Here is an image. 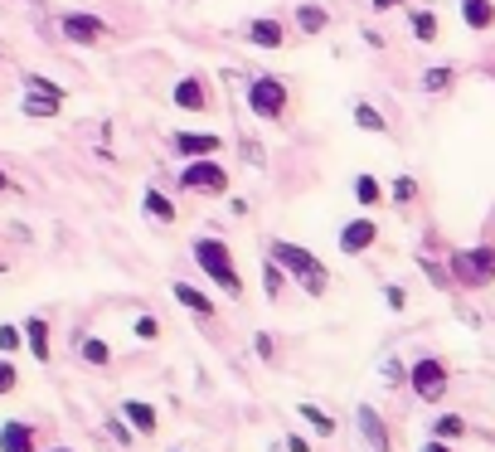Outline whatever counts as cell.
<instances>
[{"label":"cell","instance_id":"26","mask_svg":"<svg viewBox=\"0 0 495 452\" xmlns=\"http://www.w3.org/2000/svg\"><path fill=\"white\" fill-rule=\"evenodd\" d=\"M355 200L359 204H379L384 200V185H379L374 176H355Z\"/></svg>","mask_w":495,"mask_h":452},{"label":"cell","instance_id":"41","mask_svg":"<svg viewBox=\"0 0 495 452\" xmlns=\"http://www.w3.org/2000/svg\"><path fill=\"white\" fill-rule=\"evenodd\" d=\"M54 452H64V448H54Z\"/></svg>","mask_w":495,"mask_h":452},{"label":"cell","instance_id":"28","mask_svg":"<svg viewBox=\"0 0 495 452\" xmlns=\"http://www.w3.org/2000/svg\"><path fill=\"white\" fill-rule=\"evenodd\" d=\"M282 282H287V268L267 258V268H263V292H267V297H282Z\"/></svg>","mask_w":495,"mask_h":452},{"label":"cell","instance_id":"24","mask_svg":"<svg viewBox=\"0 0 495 452\" xmlns=\"http://www.w3.org/2000/svg\"><path fill=\"white\" fill-rule=\"evenodd\" d=\"M296 25H302L306 35H321V29L330 25V15H326L321 5H296Z\"/></svg>","mask_w":495,"mask_h":452},{"label":"cell","instance_id":"11","mask_svg":"<svg viewBox=\"0 0 495 452\" xmlns=\"http://www.w3.org/2000/svg\"><path fill=\"white\" fill-rule=\"evenodd\" d=\"M243 39H248V44H257V49H282L287 44V29L277 25V20H248Z\"/></svg>","mask_w":495,"mask_h":452},{"label":"cell","instance_id":"32","mask_svg":"<svg viewBox=\"0 0 495 452\" xmlns=\"http://www.w3.org/2000/svg\"><path fill=\"white\" fill-rule=\"evenodd\" d=\"M15 385H20V369L10 361H0V394H15Z\"/></svg>","mask_w":495,"mask_h":452},{"label":"cell","instance_id":"33","mask_svg":"<svg viewBox=\"0 0 495 452\" xmlns=\"http://www.w3.org/2000/svg\"><path fill=\"white\" fill-rule=\"evenodd\" d=\"M137 336H141V341H156L161 321H156V316H137Z\"/></svg>","mask_w":495,"mask_h":452},{"label":"cell","instance_id":"7","mask_svg":"<svg viewBox=\"0 0 495 452\" xmlns=\"http://www.w3.org/2000/svg\"><path fill=\"white\" fill-rule=\"evenodd\" d=\"M59 29H64V39H74V44H98V39H107L112 29H107V20H98V15H64L59 20Z\"/></svg>","mask_w":495,"mask_h":452},{"label":"cell","instance_id":"29","mask_svg":"<svg viewBox=\"0 0 495 452\" xmlns=\"http://www.w3.org/2000/svg\"><path fill=\"white\" fill-rule=\"evenodd\" d=\"M389 194H394V204H412V200H418V180H412V176H398L394 185H389Z\"/></svg>","mask_w":495,"mask_h":452},{"label":"cell","instance_id":"23","mask_svg":"<svg viewBox=\"0 0 495 452\" xmlns=\"http://www.w3.org/2000/svg\"><path fill=\"white\" fill-rule=\"evenodd\" d=\"M461 433H467V418L461 414H442L437 424H432V438H442V443H457Z\"/></svg>","mask_w":495,"mask_h":452},{"label":"cell","instance_id":"42","mask_svg":"<svg viewBox=\"0 0 495 452\" xmlns=\"http://www.w3.org/2000/svg\"><path fill=\"white\" fill-rule=\"evenodd\" d=\"M0 54H5V49H0Z\"/></svg>","mask_w":495,"mask_h":452},{"label":"cell","instance_id":"5","mask_svg":"<svg viewBox=\"0 0 495 452\" xmlns=\"http://www.w3.org/2000/svg\"><path fill=\"white\" fill-rule=\"evenodd\" d=\"M447 379H452V369L442 365L437 355H422V361L408 369V385H412V394H418L422 404H437V399L447 394Z\"/></svg>","mask_w":495,"mask_h":452},{"label":"cell","instance_id":"3","mask_svg":"<svg viewBox=\"0 0 495 452\" xmlns=\"http://www.w3.org/2000/svg\"><path fill=\"white\" fill-rule=\"evenodd\" d=\"M452 277H457L461 287H491L495 282V243L452 253Z\"/></svg>","mask_w":495,"mask_h":452},{"label":"cell","instance_id":"12","mask_svg":"<svg viewBox=\"0 0 495 452\" xmlns=\"http://www.w3.org/2000/svg\"><path fill=\"white\" fill-rule=\"evenodd\" d=\"M175 107H180V112H204V107H209V88H204V78H180V83H175Z\"/></svg>","mask_w":495,"mask_h":452},{"label":"cell","instance_id":"8","mask_svg":"<svg viewBox=\"0 0 495 452\" xmlns=\"http://www.w3.org/2000/svg\"><path fill=\"white\" fill-rule=\"evenodd\" d=\"M170 147L180 151V156L200 161V156H214V151H224V137H214V131H175Z\"/></svg>","mask_w":495,"mask_h":452},{"label":"cell","instance_id":"38","mask_svg":"<svg viewBox=\"0 0 495 452\" xmlns=\"http://www.w3.org/2000/svg\"><path fill=\"white\" fill-rule=\"evenodd\" d=\"M422 452H452V448L442 443V438H428V443H422Z\"/></svg>","mask_w":495,"mask_h":452},{"label":"cell","instance_id":"18","mask_svg":"<svg viewBox=\"0 0 495 452\" xmlns=\"http://www.w3.org/2000/svg\"><path fill=\"white\" fill-rule=\"evenodd\" d=\"M64 98H49V92H25V117H59Z\"/></svg>","mask_w":495,"mask_h":452},{"label":"cell","instance_id":"20","mask_svg":"<svg viewBox=\"0 0 495 452\" xmlns=\"http://www.w3.org/2000/svg\"><path fill=\"white\" fill-rule=\"evenodd\" d=\"M355 127L359 131H389V117L379 107H369V102H355Z\"/></svg>","mask_w":495,"mask_h":452},{"label":"cell","instance_id":"21","mask_svg":"<svg viewBox=\"0 0 495 452\" xmlns=\"http://www.w3.org/2000/svg\"><path fill=\"white\" fill-rule=\"evenodd\" d=\"M78 355H82V361H88V365H112V345L107 341H102V336H88V341H82L78 345Z\"/></svg>","mask_w":495,"mask_h":452},{"label":"cell","instance_id":"1","mask_svg":"<svg viewBox=\"0 0 495 452\" xmlns=\"http://www.w3.org/2000/svg\"><path fill=\"white\" fill-rule=\"evenodd\" d=\"M194 263H200L204 277H209L214 287H224L233 302L243 297V277H239V268H233V249L224 239H194Z\"/></svg>","mask_w":495,"mask_h":452},{"label":"cell","instance_id":"13","mask_svg":"<svg viewBox=\"0 0 495 452\" xmlns=\"http://www.w3.org/2000/svg\"><path fill=\"white\" fill-rule=\"evenodd\" d=\"M25 345H29V355H35L39 365L49 361V321L44 316H29L25 321Z\"/></svg>","mask_w":495,"mask_h":452},{"label":"cell","instance_id":"36","mask_svg":"<svg viewBox=\"0 0 495 452\" xmlns=\"http://www.w3.org/2000/svg\"><path fill=\"white\" fill-rule=\"evenodd\" d=\"M384 375H389V385H398V379H404V365H398V361H389V365H384Z\"/></svg>","mask_w":495,"mask_h":452},{"label":"cell","instance_id":"35","mask_svg":"<svg viewBox=\"0 0 495 452\" xmlns=\"http://www.w3.org/2000/svg\"><path fill=\"white\" fill-rule=\"evenodd\" d=\"M112 433H117V443L127 448V443H131V433H137V428H127V424H112Z\"/></svg>","mask_w":495,"mask_h":452},{"label":"cell","instance_id":"39","mask_svg":"<svg viewBox=\"0 0 495 452\" xmlns=\"http://www.w3.org/2000/svg\"><path fill=\"white\" fill-rule=\"evenodd\" d=\"M374 10H394V5H404V0H369Z\"/></svg>","mask_w":495,"mask_h":452},{"label":"cell","instance_id":"17","mask_svg":"<svg viewBox=\"0 0 495 452\" xmlns=\"http://www.w3.org/2000/svg\"><path fill=\"white\" fill-rule=\"evenodd\" d=\"M175 302H180L185 312L204 316V321H209V316H214V302H209V292H194L190 282H175Z\"/></svg>","mask_w":495,"mask_h":452},{"label":"cell","instance_id":"30","mask_svg":"<svg viewBox=\"0 0 495 452\" xmlns=\"http://www.w3.org/2000/svg\"><path fill=\"white\" fill-rule=\"evenodd\" d=\"M25 345V326H0V355H15Z\"/></svg>","mask_w":495,"mask_h":452},{"label":"cell","instance_id":"40","mask_svg":"<svg viewBox=\"0 0 495 452\" xmlns=\"http://www.w3.org/2000/svg\"><path fill=\"white\" fill-rule=\"evenodd\" d=\"M10 190H15V180H10L5 170H0V194H10Z\"/></svg>","mask_w":495,"mask_h":452},{"label":"cell","instance_id":"6","mask_svg":"<svg viewBox=\"0 0 495 452\" xmlns=\"http://www.w3.org/2000/svg\"><path fill=\"white\" fill-rule=\"evenodd\" d=\"M180 190H190V194H224V190H229V170H224L219 161L200 156V161H190V166H185Z\"/></svg>","mask_w":495,"mask_h":452},{"label":"cell","instance_id":"19","mask_svg":"<svg viewBox=\"0 0 495 452\" xmlns=\"http://www.w3.org/2000/svg\"><path fill=\"white\" fill-rule=\"evenodd\" d=\"M452 83H457V68H447V64L422 74V92H452Z\"/></svg>","mask_w":495,"mask_h":452},{"label":"cell","instance_id":"22","mask_svg":"<svg viewBox=\"0 0 495 452\" xmlns=\"http://www.w3.org/2000/svg\"><path fill=\"white\" fill-rule=\"evenodd\" d=\"M408 25H412V39H422V44L437 39V15H432V10H412Z\"/></svg>","mask_w":495,"mask_h":452},{"label":"cell","instance_id":"34","mask_svg":"<svg viewBox=\"0 0 495 452\" xmlns=\"http://www.w3.org/2000/svg\"><path fill=\"white\" fill-rule=\"evenodd\" d=\"M384 302H389V312H404L408 292H404V287H384Z\"/></svg>","mask_w":495,"mask_h":452},{"label":"cell","instance_id":"25","mask_svg":"<svg viewBox=\"0 0 495 452\" xmlns=\"http://www.w3.org/2000/svg\"><path fill=\"white\" fill-rule=\"evenodd\" d=\"M302 418L316 428V438H330V433H335V418H330L326 408H316V404H302Z\"/></svg>","mask_w":495,"mask_h":452},{"label":"cell","instance_id":"37","mask_svg":"<svg viewBox=\"0 0 495 452\" xmlns=\"http://www.w3.org/2000/svg\"><path fill=\"white\" fill-rule=\"evenodd\" d=\"M287 452H311V443L306 438H287Z\"/></svg>","mask_w":495,"mask_h":452},{"label":"cell","instance_id":"16","mask_svg":"<svg viewBox=\"0 0 495 452\" xmlns=\"http://www.w3.org/2000/svg\"><path fill=\"white\" fill-rule=\"evenodd\" d=\"M359 433H365L369 438V448H374V452H389V433H384V424H379V414H374V408H369V404H359Z\"/></svg>","mask_w":495,"mask_h":452},{"label":"cell","instance_id":"31","mask_svg":"<svg viewBox=\"0 0 495 452\" xmlns=\"http://www.w3.org/2000/svg\"><path fill=\"white\" fill-rule=\"evenodd\" d=\"M25 92H49V98H64V88L49 83V78H39V74H25Z\"/></svg>","mask_w":495,"mask_h":452},{"label":"cell","instance_id":"4","mask_svg":"<svg viewBox=\"0 0 495 452\" xmlns=\"http://www.w3.org/2000/svg\"><path fill=\"white\" fill-rule=\"evenodd\" d=\"M248 112L263 122H277L287 112V83L272 74H257L253 83H248Z\"/></svg>","mask_w":495,"mask_h":452},{"label":"cell","instance_id":"14","mask_svg":"<svg viewBox=\"0 0 495 452\" xmlns=\"http://www.w3.org/2000/svg\"><path fill=\"white\" fill-rule=\"evenodd\" d=\"M461 20H467V29L486 35V29L495 25V5L491 0H461Z\"/></svg>","mask_w":495,"mask_h":452},{"label":"cell","instance_id":"15","mask_svg":"<svg viewBox=\"0 0 495 452\" xmlns=\"http://www.w3.org/2000/svg\"><path fill=\"white\" fill-rule=\"evenodd\" d=\"M122 418H127L131 428H137V433H156V408L151 404H141V399H127V404H122Z\"/></svg>","mask_w":495,"mask_h":452},{"label":"cell","instance_id":"27","mask_svg":"<svg viewBox=\"0 0 495 452\" xmlns=\"http://www.w3.org/2000/svg\"><path fill=\"white\" fill-rule=\"evenodd\" d=\"M146 214H151V219H161V224H170L175 219V204L165 200L161 190H146Z\"/></svg>","mask_w":495,"mask_h":452},{"label":"cell","instance_id":"10","mask_svg":"<svg viewBox=\"0 0 495 452\" xmlns=\"http://www.w3.org/2000/svg\"><path fill=\"white\" fill-rule=\"evenodd\" d=\"M0 452H35V424H25V418L0 424Z\"/></svg>","mask_w":495,"mask_h":452},{"label":"cell","instance_id":"2","mask_svg":"<svg viewBox=\"0 0 495 452\" xmlns=\"http://www.w3.org/2000/svg\"><path fill=\"white\" fill-rule=\"evenodd\" d=\"M272 263H282L287 273L296 277V282L306 287L311 297H321L326 287H330V273H326V263L316 258V253H306V249H296V243H272V253H267Z\"/></svg>","mask_w":495,"mask_h":452},{"label":"cell","instance_id":"9","mask_svg":"<svg viewBox=\"0 0 495 452\" xmlns=\"http://www.w3.org/2000/svg\"><path fill=\"white\" fill-rule=\"evenodd\" d=\"M374 239H379V224L374 219H350L345 229H340V253H369L374 249Z\"/></svg>","mask_w":495,"mask_h":452}]
</instances>
